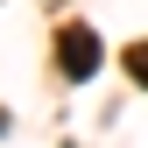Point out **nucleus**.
Here are the masks:
<instances>
[{"label": "nucleus", "mask_w": 148, "mask_h": 148, "mask_svg": "<svg viewBox=\"0 0 148 148\" xmlns=\"http://www.w3.org/2000/svg\"><path fill=\"white\" fill-rule=\"evenodd\" d=\"M99 57H106V49H99V35H92L85 21H78V28H64V42H57L64 78H92V71H99Z\"/></svg>", "instance_id": "nucleus-1"}, {"label": "nucleus", "mask_w": 148, "mask_h": 148, "mask_svg": "<svg viewBox=\"0 0 148 148\" xmlns=\"http://www.w3.org/2000/svg\"><path fill=\"white\" fill-rule=\"evenodd\" d=\"M127 71H134V78L148 85V42H134V49H127Z\"/></svg>", "instance_id": "nucleus-2"}]
</instances>
